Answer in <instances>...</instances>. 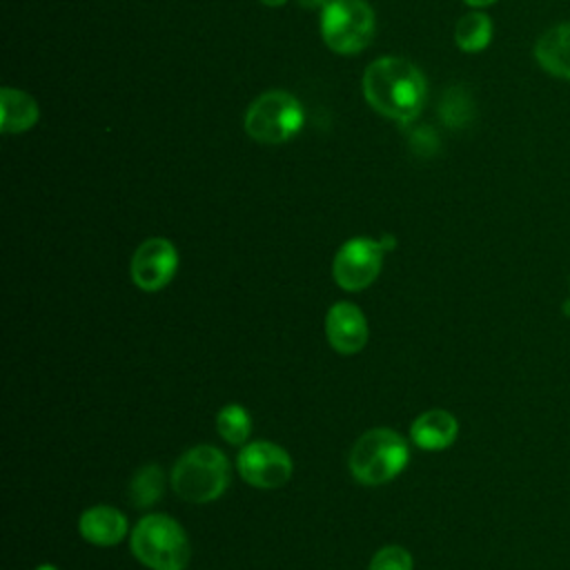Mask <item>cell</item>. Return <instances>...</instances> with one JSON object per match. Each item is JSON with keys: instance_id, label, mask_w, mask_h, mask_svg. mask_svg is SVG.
Here are the masks:
<instances>
[{"instance_id": "ac0fdd59", "label": "cell", "mask_w": 570, "mask_h": 570, "mask_svg": "<svg viewBox=\"0 0 570 570\" xmlns=\"http://www.w3.org/2000/svg\"><path fill=\"white\" fill-rule=\"evenodd\" d=\"M367 570H412V554L403 546H385L372 557Z\"/></svg>"}, {"instance_id": "603a6c76", "label": "cell", "mask_w": 570, "mask_h": 570, "mask_svg": "<svg viewBox=\"0 0 570 570\" xmlns=\"http://www.w3.org/2000/svg\"><path fill=\"white\" fill-rule=\"evenodd\" d=\"M561 309H563V314H566V316H570V296L561 303Z\"/></svg>"}, {"instance_id": "44dd1931", "label": "cell", "mask_w": 570, "mask_h": 570, "mask_svg": "<svg viewBox=\"0 0 570 570\" xmlns=\"http://www.w3.org/2000/svg\"><path fill=\"white\" fill-rule=\"evenodd\" d=\"M381 245L385 247V252L387 249H394V245H396V240H394V236H390V234H385L383 238H381Z\"/></svg>"}, {"instance_id": "5b68a950", "label": "cell", "mask_w": 570, "mask_h": 570, "mask_svg": "<svg viewBox=\"0 0 570 570\" xmlns=\"http://www.w3.org/2000/svg\"><path fill=\"white\" fill-rule=\"evenodd\" d=\"M303 127V107L287 91L258 96L245 114V131L263 145H281Z\"/></svg>"}, {"instance_id": "9c48e42d", "label": "cell", "mask_w": 570, "mask_h": 570, "mask_svg": "<svg viewBox=\"0 0 570 570\" xmlns=\"http://www.w3.org/2000/svg\"><path fill=\"white\" fill-rule=\"evenodd\" d=\"M176 267V247L167 238H147L131 256V281L142 292H158L174 278Z\"/></svg>"}, {"instance_id": "ffe728a7", "label": "cell", "mask_w": 570, "mask_h": 570, "mask_svg": "<svg viewBox=\"0 0 570 570\" xmlns=\"http://www.w3.org/2000/svg\"><path fill=\"white\" fill-rule=\"evenodd\" d=\"M303 7H309V9H314V7H325L330 0H298Z\"/></svg>"}, {"instance_id": "7402d4cb", "label": "cell", "mask_w": 570, "mask_h": 570, "mask_svg": "<svg viewBox=\"0 0 570 570\" xmlns=\"http://www.w3.org/2000/svg\"><path fill=\"white\" fill-rule=\"evenodd\" d=\"M263 4H267V7H278V4H285L287 0H261Z\"/></svg>"}, {"instance_id": "ba28073f", "label": "cell", "mask_w": 570, "mask_h": 570, "mask_svg": "<svg viewBox=\"0 0 570 570\" xmlns=\"http://www.w3.org/2000/svg\"><path fill=\"white\" fill-rule=\"evenodd\" d=\"M238 474L258 490H276L292 476V459L287 450L269 441H254L243 445L236 456Z\"/></svg>"}, {"instance_id": "8992f818", "label": "cell", "mask_w": 570, "mask_h": 570, "mask_svg": "<svg viewBox=\"0 0 570 570\" xmlns=\"http://www.w3.org/2000/svg\"><path fill=\"white\" fill-rule=\"evenodd\" d=\"M321 33L336 53H356L374 36V11L365 0H330L323 7Z\"/></svg>"}, {"instance_id": "5bb4252c", "label": "cell", "mask_w": 570, "mask_h": 570, "mask_svg": "<svg viewBox=\"0 0 570 570\" xmlns=\"http://www.w3.org/2000/svg\"><path fill=\"white\" fill-rule=\"evenodd\" d=\"M38 120V102L22 89L4 87L0 91V129L4 134H20Z\"/></svg>"}, {"instance_id": "cb8c5ba5", "label": "cell", "mask_w": 570, "mask_h": 570, "mask_svg": "<svg viewBox=\"0 0 570 570\" xmlns=\"http://www.w3.org/2000/svg\"><path fill=\"white\" fill-rule=\"evenodd\" d=\"M36 570H58V568H53L51 563H42V566H38Z\"/></svg>"}, {"instance_id": "277c9868", "label": "cell", "mask_w": 570, "mask_h": 570, "mask_svg": "<svg viewBox=\"0 0 570 570\" xmlns=\"http://www.w3.org/2000/svg\"><path fill=\"white\" fill-rule=\"evenodd\" d=\"M410 459L405 439L390 428L367 430L350 452V472L363 485L392 481Z\"/></svg>"}, {"instance_id": "3957f363", "label": "cell", "mask_w": 570, "mask_h": 570, "mask_svg": "<svg viewBox=\"0 0 570 570\" xmlns=\"http://www.w3.org/2000/svg\"><path fill=\"white\" fill-rule=\"evenodd\" d=\"M229 485V461L214 445H194L171 470L174 492L189 503H209Z\"/></svg>"}, {"instance_id": "9a60e30c", "label": "cell", "mask_w": 570, "mask_h": 570, "mask_svg": "<svg viewBox=\"0 0 570 570\" xmlns=\"http://www.w3.org/2000/svg\"><path fill=\"white\" fill-rule=\"evenodd\" d=\"M454 40L461 51L476 53L483 51L492 40V20L483 11L465 13L454 29Z\"/></svg>"}, {"instance_id": "4fadbf2b", "label": "cell", "mask_w": 570, "mask_h": 570, "mask_svg": "<svg viewBox=\"0 0 570 570\" xmlns=\"http://www.w3.org/2000/svg\"><path fill=\"white\" fill-rule=\"evenodd\" d=\"M456 434H459V423H456L454 414H450L445 410H428V412L419 414L410 428V436H412L414 445L421 450H428V452L450 448L454 443Z\"/></svg>"}, {"instance_id": "7c38bea8", "label": "cell", "mask_w": 570, "mask_h": 570, "mask_svg": "<svg viewBox=\"0 0 570 570\" xmlns=\"http://www.w3.org/2000/svg\"><path fill=\"white\" fill-rule=\"evenodd\" d=\"M534 60L546 73L570 80V22L552 24L537 38Z\"/></svg>"}, {"instance_id": "8fae6325", "label": "cell", "mask_w": 570, "mask_h": 570, "mask_svg": "<svg viewBox=\"0 0 570 570\" xmlns=\"http://www.w3.org/2000/svg\"><path fill=\"white\" fill-rule=\"evenodd\" d=\"M78 530L94 546H118L127 534V517L114 505H94L80 514Z\"/></svg>"}, {"instance_id": "2e32d148", "label": "cell", "mask_w": 570, "mask_h": 570, "mask_svg": "<svg viewBox=\"0 0 570 570\" xmlns=\"http://www.w3.org/2000/svg\"><path fill=\"white\" fill-rule=\"evenodd\" d=\"M165 476L160 465H142L129 481V499L136 508H149L163 497Z\"/></svg>"}, {"instance_id": "30bf717a", "label": "cell", "mask_w": 570, "mask_h": 570, "mask_svg": "<svg viewBox=\"0 0 570 570\" xmlns=\"http://www.w3.org/2000/svg\"><path fill=\"white\" fill-rule=\"evenodd\" d=\"M325 334L330 345L341 354H356L367 343V321L358 305L334 303L325 316Z\"/></svg>"}, {"instance_id": "52a82bcc", "label": "cell", "mask_w": 570, "mask_h": 570, "mask_svg": "<svg viewBox=\"0 0 570 570\" xmlns=\"http://www.w3.org/2000/svg\"><path fill=\"white\" fill-rule=\"evenodd\" d=\"M385 247L381 240L358 236L341 245L332 263V276L338 287L347 292L365 289L381 272Z\"/></svg>"}, {"instance_id": "d6986e66", "label": "cell", "mask_w": 570, "mask_h": 570, "mask_svg": "<svg viewBox=\"0 0 570 570\" xmlns=\"http://www.w3.org/2000/svg\"><path fill=\"white\" fill-rule=\"evenodd\" d=\"M465 4H470V7H476V9H481V7H490V4H494L497 0H463Z\"/></svg>"}, {"instance_id": "6da1fadb", "label": "cell", "mask_w": 570, "mask_h": 570, "mask_svg": "<svg viewBox=\"0 0 570 570\" xmlns=\"http://www.w3.org/2000/svg\"><path fill=\"white\" fill-rule=\"evenodd\" d=\"M363 94L379 114L399 122H410L423 109L425 80L412 62L385 56L367 65Z\"/></svg>"}, {"instance_id": "7a4b0ae2", "label": "cell", "mask_w": 570, "mask_h": 570, "mask_svg": "<svg viewBox=\"0 0 570 570\" xmlns=\"http://www.w3.org/2000/svg\"><path fill=\"white\" fill-rule=\"evenodd\" d=\"M131 552L149 570H185L191 557L183 525L167 514L142 517L131 532Z\"/></svg>"}, {"instance_id": "e0dca14e", "label": "cell", "mask_w": 570, "mask_h": 570, "mask_svg": "<svg viewBox=\"0 0 570 570\" xmlns=\"http://www.w3.org/2000/svg\"><path fill=\"white\" fill-rule=\"evenodd\" d=\"M216 430L218 434L232 443V445H243L249 439L252 432V419L247 414V410L238 403H229L225 405L218 416H216Z\"/></svg>"}]
</instances>
